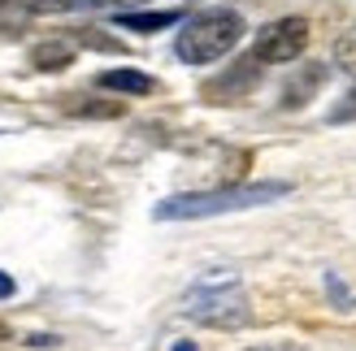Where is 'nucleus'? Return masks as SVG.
I'll return each mask as SVG.
<instances>
[{"instance_id":"obj_12","label":"nucleus","mask_w":356,"mask_h":351,"mask_svg":"<svg viewBox=\"0 0 356 351\" xmlns=\"http://www.w3.org/2000/svg\"><path fill=\"white\" fill-rule=\"evenodd\" d=\"M330 117H339V121H343V117H356V92H352V96H348V104H339V109H334Z\"/></svg>"},{"instance_id":"obj_4","label":"nucleus","mask_w":356,"mask_h":351,"mask_svg":"<svg viewBox=\"0 0 356 351\" xmlns=\"http://www.w3.org/2000/svg\"><path fill=\"white\" fill-rule=\"evenodd\" d=\"M305 48H309V22L305 17H278V22L257 31L252 57L265 61V65H287V61L305 57Z\"/></svg>"},{"instance_id":"obj_13","label":"nucleus","mask_w":356,"mask_h":351,"mask_svg":"<svg viewBox=\"0 0 356 351\" xmlns=\"http://www.w3.org/2000/svg\"><path fill=\"white\" fill-rule=\"evenodd\" d=\"M248 351H296L291 343H257V347H248Z\"/></svg>"},{"instance_id":"obj_3","label":"nucleus","mask_w":356,"mask_h":351,"mask_svg":"<svg viewBox=\"0 0 356 351\" xmlns=\"http://www.w3.org/2000/svg\"><path fill=\"white\" fill-rule=\"evenodd\" d=\"M183 312L200 325H213V329H239L248 325L252 308H248V295L235 277H204L195 282L183 300Z\"/></svg>"},{"instance_id":"obj_11","label":"nucleus","mask_w":356,"mask_h":351,"mask_svg":"<svg viewBox=\"0 0 356 351\" xmlns=\"http://www.w3.org/2000/svg\"><path fill=\"white\" fill-rule=\"evenodd\" d=\"M334 65H339L348 78H356V31L343 35V40L334 44Z\"/></svg>"},{"instance_id":"obj_6","label":"nucleus","mask_w":356,"mask_h":351,"mask_svg":"<svg viewBox=\"0 0 356 351\" xmlns=\"http://www.w3.org/2000/svg\"><path fill=\"white\" fill-rule=\"evenodd\" d=\"M96 87L118 92V96H152L156 92V78L139 74V69H104V74H96Z\"/></svg>"},{"instance_id":"obj_7","label":"nucleus","mask_w":356,"mask_h":351,"mask_svg":"<svg viewBox=\"0 0 356 351\" xmlns=\"http://www.w3.org/2000/svg\"><path fill=\"white\" fill-rule=\"evenodd\" d=\"M174 22H183L178 9H161V13H131V9H122L118 13V26L122 31H139V35H156V31H165Z\"/></svg>"},{"instance_id":"obj_15","label":"nucleus","mask_w":356,"mask_h":351,"mask_svg":"<svg viewBox=\"0 0 356 351\" xmlns=\"http://www.w3.org/2000/svg\"><path fill=\"white\" fill-rule=\"evenodd\" d=\"M174 351H195V343H178V347H174Z\"/></svg>"},{"instance_id":"obj_14","label":"nucleus","mask_w":356,"mask_h":351,"mask_svg":"<svg viewBox=\"0 0 356 351\" xmlns=\"http://www.w3.org/2000/svg\"><path fill=\"white\" fill-rule=\"evenodd\" d=\"M9 295H13V277L0 273V300H9Z\"/></svg>"},{"instance_id":"obj_5","label":"nucleus","mask_w":356,"mask_h":351,"mask_svg":"<svg viewBox=\"0 0 356 351\" xmlns=\"http://www.w3.org/2000/svg\"><path fill=\"white\" fill-rule=\"evenodd\" d=\"M74 57H79V48L70 40H44V44L31 48V65L44 69V74H61V69L74 65Z\"/></svg>"},{"instance_id":"obj_10","label":"nucleus","mask_w":356,"mask_h":351,"mask_svg":"<svg viewBox=\"0 0 356 351\" xmlns=\"http://www.w3.org/2000/svg\"><path fill=\"white\" fill-rule=\"evenodd\" d=\"M31 13H35V5H26V0H0V31L5 35L22 31L31 22Z\"/></svg>"},{"instance_id":"obj_1","label":"nucleus","mask_w":356,"mask_h":351,"mask_svg":"<svg viewBox=\"0 0 356 351\" xmlns=\"http://www.w3.org/2000/svg\"><path fill=\"white\" fill-rule=\"evenodd\" d=\"M287 182H252V187H222V191H191V196H170L156 204V221H200V217H222V213H243L287 196Z\"/></svg>"},{"instance_id":"obj_2","label":"nucleus","mask_w":356,"mask_h":351,"mask_svg":"<svg viewBox=\"0 0 356 351\" xmlns=\"http://www.w3.org/2000/svg\"><path fill=\"white\" fill-rule=\"evenodd\" d=\"M243 31H248L243 13L204 9V13H195L183 22V31H178V40H174V52H178V61H187V65H213L243 40Z\"/></svg>"},{"instance_id":"obj_9","label":"nucleus","mask_w":356,"mask_h":351,"mask_svg":"<svg viewBox=\"0 0 356 351\" xmlns=\"http://www.w3.org/2000/svg\"><path fill=\"white\" fill-rule=\"evenodd\" d=\"M61 109L74 113V117H122V113H127V104H122V100H104V104H96L92 96H65Z\"/></svg>"},{"instance_id":"obj_8","label":"nucleus","mask_w":356,"mask_h":351,"mask_svg":"<svg viewBox=\"0 0 356 351\" xmlns=\"http://www.w3.org/2000/svg\"><path fill=\"white\" fill-rule=\"evenodd\" d=\"M131 5H144V0H40L35 13H79V9H131Z\"/></svg>"}]
</instances>
